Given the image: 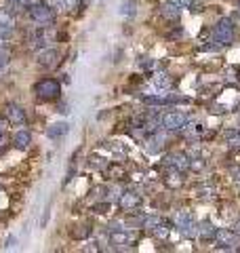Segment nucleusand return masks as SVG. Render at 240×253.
<instances>
[{"mask_svg": "<svg viewBox=\"0 0 240 253\" xmlns=\"http://www.w3.org/2000/svg\"><path fill=\"white\" fill-rule=\"evenodd\" d=\"M28 15H30V19L34 23H38L40 28L42 26H53L55 23V9H51L46 2L30 4L28 6Z\"/></svg>", "mask_w": 240, "mask_h": 253, "instance_id": "obj_1", "label": "nucleus"}, {"mask_svg": "<svg viewBox=\"0 0 240 253\" xmlns=\"http://www.w3.org/2000/svg\"><path fill=\"white\" fill-rule=\"evenodd\" d=\"M213 41L219 42L221 46H228V44L234 42V21H232L230 17H223V19H219L217 23H215Z\"/></svg>", "mask_w": 240, "mask_h": 253, "instance_id": "obj_2", "label": "nucleus"}, {"mask_svg": "<svg viewBox=\"0 0 240 253\" xmlns=\"http://www.w3.org/2000/svg\"><path fill=\"white\" fill-rule=\"evenodd\" d=\"M34 91H36V97L38 99L53 101V99H57L59 95H61V84L57 81H53V78H42V81H40L34 86Z\"/></svg>", "mask_w": 240, "mask_h": 253, "instance_id": "obj_3", "label": "nucleus"}, {"mask_svg": "<svg viewBox=\"0 0 240 253\" xmlns=\"http://www.w3.org/2000/svg\"><path fill=\"white\" fill-rule=\"evenodd\" d=\"M160 125H162L164 131H181L183 126L188 125V114L181 112V110H171V112H164L160 116Z\"/></svg>", "mask_w": 240, "mask_h": 253, "instance_id": "obj_4", "label": "nucleus"}, {"mask_svg": "<svg viewBox=\"0 0 240 253\" xmlns=\"http://www.w3.org/2000/svg\"><path fill=\"white\" fill-rule=\"evenodd\" d=\"M238 239L236 230H230V228H217L215 232V243H217L219 249H230V251H238Z\"/></svg>", "mask_w": 240, "mask_h": 253, "instance_id": "obj_5", "label": "nucleus"}, {"mask_svg": "<svg viewBox=\"0 0 240 253\" xmlns=\"http://www.w3.org/2000/svg\"><path fill=\"white\" fill-rule=\"evenodd\" d=\"M162 165L164 167H169V169H173V171L186 173L190 169V156L186 152H169L162 158Z\"/></svg>", "mask_w": 240, "mask_h": 253, "instance_id": "obj_6", "label": "nucleus"}, {"mask_svg": "<svg viewBox=\"0 0 240 253\" xmlns=\"http://www.w3.org/2000/svg\"><path fill=\"white\" fill-rule=\"evenodd\" d=\"M118 205H120V209L122 211H137L141 205H143V196L139 192H135V190H124L122 194H120V199H118Z\"/></svg>", "mask_w": 240, "mask_h": 253, "instance_id": "obj_7", "label": "nucleus"}, {"mask_svg": "<svg viewBox=\"0 0 240 253\" xmlns=\"http://www.w3.org/2000/svg\"><path fill=\"white\" fill-rule=\"evenodd\" d=\"M57 61H59V53L55 49H40L38 55H36V63L40 68H44V70L55 68L57 66Z\"/></svg>", "mask_w": 240, "mask_h": 253, "instance_id": "obj_8", "label": "nucleus"}, {"mask_svg": "<svg viewBox=\"0 0 240 253\" xmlns=\"http://www.w3.org/2000/svg\"><path fill=\"white\" fill-rule=\"evenodd\" d=\"M143 150H146L148 154H158L160 150H162V144H164V137L160 135V131L156 133H150V135L143 137Z\"/></svg>", "mask_w": 240, "mask_h": 253, "instance_id": "obj_9", "label": "nucleus"}, {"mask_svg": "<svg viewBox=\"0 0 240 253\" xmlns=\"http://www.w3.org/2000/svg\"><path fill=\"white\" fill-rule=\"evenodd\" d=\"M4 114H6V121L11 125H26V110L17 104H6Z\"/></svg>", "mask_w": 240, "mask_h": 253, "instance_id": "obj_10", "label": "nucleus"}, {"mask_svg": "<svg viewBox=\"0 0 240 253\" xmlns=\"http://www.w3.org/2000/svg\"><path fill=\"white\" fill-rule=\"evenodd\" d=\"M215 232H217V228L213 226L211 219H202L198 224V239L200 241H215Z\"/></svg>", "mask_w": 240, "mask_h": 253, "instance_id": "obj_11", "label": "nucleus"}, {"mask_svg": "<svg viewBox=\"0 0 240 253\" xmlns=\"http://www.w3.org/2000/svg\"><path fill=\"white\" fill-rule=\"evenodd\" d=\"M194 194L198 199H215L217 196V186L213 181H202V184H198L194 188Z\"/></svg>", "mask_w": 240, "mask_h": 253, "instance_id": "obj_12", "label": "nucleus"}, {"mask_svg": "<svg viewBox=\"0 0 240 253\" xmlns=\"http://www.w3.org/2000/svg\"><path fill=\"white\" fill-rule=\"evenodd\" d=\"M152 84H154V89L160 91V93H166L173 86V81H171V76L166 74V72H158L152 76Z\"/></svg>", "mask_w": 240, "mask_h": 253, "instance_id": "obj_13", "label": "nucleus"}, {"mask_svg": "<svg viewBox=\"0 0 240 253\" xmlns=\"http://www.w3.org/2000/svg\"><path fill=\"white\" fill-rule=\"evenodd\" d=\"M160 15H162L164 19H169V21H177L179 15H181V9L173 2V0H169V2H164L162 6H160Z\"/></svg>", "mask_w": 240, "mask_h": 253, "instance_id": "obj_14", "label": "nucleus"}, {"mask_svg": "<svg viewBox=\"0 0 240 253\" xmlns=\"http://www.w3.org/2000/svg\"><path fill=\"white\" fill-rule=\"evenodd\" d=\"M68 131H70L68 123H53L49 129H46V135H49L51 139H61V137L68 135Z\"/></svg>", "mask_w": 240, "mask_h": 253, "instance_id": "obj_15", "label": "nucleus"}, {"mask_svg": "<svg viewBox=\"0 0 240 253\" xmlns=\"http://www.w3.org/2000/svg\"><path fill=\"white\" fill-rule=\"evenodd\" d=\"M192 221H194V217H192V213H190L188 209H181V211H177V213L173 215V226L177 228V230H181V228L190 226Z\"/></svg>", "mask_w": 240, "mask_h": 253, "instance_id": "obj_16", "label": "nucleus"}, {"mask_svg": "<svg viewBox=\"0 0 240 253\" xmlns=\"http://www.w3.org/2000/svg\"><path fill=\"white\" fill-rule=\"evenodd\" d=\"M32 144V135H30V131H17L13 135V146L17 148V150H28Z\"/></svg>", "mask_w": 240, "mask_h": 253, "instance_id": "obj_17", "label": "nucleus"}, {"mask_svg": "<svg viewBox=\"0 0 240 253\" xmlns=\"http://www.w3.org/2000/svg\"><path fill=\"white\" fill-rule=\"evenodd\" d=\"M164 184L169 186L171 190L181 188V186H183V173H181V171H173V169H171V173L164 177Z\"/></svg>", "mask_w": 240, "mask_h": 253, "instance_id": "obj_18", "label": "nucleus"}, {"mask_svg": "<svg viewBox=\"0 0 240 253\" xmlns=\"http://www.w3.org/2000/svg\"><path fill=\"white\" fill-rule=\"evenodd\" d=\"M152 234H154L158 241H166V239H169V234H171V224H169L166 219H162V221H160V224L154 228V230H152Z\"/></svg>", "mask_w": 240, "mask_h": 253, "instance_id": "obj_19", "label": "nucleus"}, {"mask_svg": "<svg viewBox=\"0 0 240 253\" xmlns=\"http://www.w3.org/2000/svg\"><path fill=\"white\" fill-rule=\"evenodd\" d=\"M160 221H162V217H158V215H141L139 217V224H141V228L143 230H154V228L160 224Z\"/></svg>", "mask_w": 240, "mask_h": 253, "instance_id": "obj_20", "label": "nucleus"}, {"mask_svg": "<svg viewBox=\"0 0 240 253\" xmlns=\"http://www.w3.org/2000/svg\"><path fill=\"white\" fill-rule=\"evenodd\" d=\"M17 23V17L11 9H0V26H6V28H15Z\"/></svg>", "mask_w": 240, "mask_h": 253, "instance_id": "obj_21", "label": "nucleus"}, {"mask_svg": "<svg viewBox=\"0 0 240 253\" xmlns=\"http://www.w3.org/2000/svg\"><path fill=\"white\" fill-rule=\"evenodd\" d=\"M179 133L183 137H188V139H196V137H200V133H202V126L200 125H186Z\"/></svg>", "mask_w": 240, "mask_h": 253, "instance_id": "obj_22", "label": "nucleus"}, {"mask_svg": "<svg viewBox=\"0 0 240 253\" xmlns=\"http://www.w3.org/2000/svg\"><path fill=\"white\" fill-rule=\"evenodd\" d=\"M106 173H108L110 177H114V179H122V177L126 175V171H124L122 165H116V163L108 165V167H106Z\"/></svg>", "mask_w": 240, "mask_h": 253, "instance_id": "obj_23", "label": "nucleus"}, {"mask_svg": "<svg viewBox=\"0 0 240 253\" xmlns=\"http://www.w3.org/2000/svg\"><path fill=\"white\" fill-rule=\"evenodd\" d=\"M226 141H228V146H230V148L240 150V129L226 131Z\"/></svg>", "mask_w": 240, "mask_h": 253, "instance_id": "obj_24", "label": "nucleus"}, {"mask_svg": "<svg viewBox=\"0 0 240 253\" xmlns=\"http://www.w3.org/2000/svg\"><path fill=\"white\" fill-rule=\"evenodd\" d=\"M101 148H106V150H110V152H114V154H124L126 152V148L120 144V141H101Z\"/></svg>", "mask_w": 240, "mask_h": 253, "instance_id": "obj_25", "label": "nucleus"}, {"mask_svg": "<svg viewBox=\"0 0 240 253\" xmlns=\"http://www.w3.org/2000/svg\"><path fill=\"white\" fill-rule=\"evenodd\" d=\"M135 6H137L135 4V0H122V2H120V15H124V17L129 15V17H133Z\"/></svg>", "mask_w": 240, "mask_h": 253, "instance_id": "obj_26", "label": "nucleus"}, {"mask_svg": "<svg viewBox=\"0 0 240 253\" xmlns=\"http://www.w3.org/2000/svg\"><path fill=\"white\" fill-rule=\"evenodd\" d=\"M86 2H89V0H66V11L76 13L78 9H82Z\"/></svg>", "mask_w": 240, "mask_h": 253, "instance_id": "obj_27", "label": "nucleus"}, {"mask_svg": "<svg viewBox=\"0 0 240 253\" xmlns=\"http://www.w3.org/2000/svg\"><path fill=\"white\" fill-rule=\"evenodd\" d=\"M89 165H91V169H106L108 167V163L103 161L101 156H91L89 158Z\"/></svg>", "mask_w": 240, "mask_h": 253, "instance_id": "obj_28", "label": "nucleus"}, {"mask_svg": "<svg viewBox=\"0 0 240 253\" xmlns=\"http://www.w3.org/2000/svg\"><path fill=\"white\" fill-rule=\"evenodd\" d=\"M11 36H13V28L0 26V44H4L6 41H11Z\"/></svg>", "mask_w": 240, "mask_h": 253, "instance_id": "obj_29", "label": "nucleus"}, {"mask_svg": "<svg viewBox=\"0 0 240 253\" xmlns=\"http://www.w3.org/2000/svg\"><path fill=\"white\" fill-rule=\"evenodd\" d=\"M9 57H11V55H9V49H4V46L0 44V68H4L6 63H9Z\"/></svg>", "mask_w": 240, "mask_h": 253, "instance_id": "obj_30", "label": "nucleus"}, {"mask_svg": "<svg viewBox=\"0 0 240 253\" xmlns=\"http://www.w3.org/2000/svg\"><path fill=\"white\" fill-rule=\"evenodd\" d=\"M51 9H66V0H44Z\"/></svg>", "mask_w": 240, "mask_h": 253, "instance_id": "obj_31", "label": "nucleus"}, {"mask_svg": "<svg viewBox=\"0 0 240 253\" xmlns=\"http://www.w3.org/2000/svg\"><path fill=\"white\" fill-rule=\"evenodd\" d=\"M175 4L179 6V9H192V6H194V2L196 0H173Z\"/></svg>", "mask_w": 240, "mask_h": 253, "instance_id": "obj_32", "label": "nucleus"}, {"mask_svg": "<svg viewBox=\"0 0 240 253\" xmlns=\"http://www.w3.org/2000/svg\"><path fill=\"white\" fill-rule=\"evenodd\" d=\"M28 2H30V0H9V4L13 6L15 11H19V9H23V6H28Z\"/></svg>", "mask_w": 240, "mask_h": 253, "instance_id": "obj_33", "label": "nucleus"}, {"mask_svg": "<svg viewBox=\"0 0 240 253\" xmlns=\"http://www.w3.org/2000/svg\"><path fill=\"white\" fill-rule=\"evenodd\" d=\"M99 249H101V247H99L97 239L91 241V243H86V247H82V251H99Z\"/></svg>", "mask_w": 240, "mask_h": 253, "instance_id": "obj_34", "label": "nucleus"}, {"mask_svg": "<svg viewBox=\"0 0 240 253\" xmlns=\"http://www.w3.org/2000/svg\"><path fill=\"white\" fill-rule=\"evenodd\" d=\"M108 207H110V201H106L103 205H93V213H106Z\"/></svg>", "mask_w": 240, "mask_h": 253, "instance_id": "obj_35", "label": "nucleus"}, {"mask_svg": "<svg viewBox=\"0 0 240 253\" xmlns=\"http://www.w3.org/2000/svg\"><path fill=\"white\" fill-rule=\"evenodd\" d=\"M230 175L234 177L236 181H240V167H232V169H230Z\"/></svg>", "mask_w": 240, "mask_h": 253, "instance_id": "obj_36", "label": "nucleus"}, {"mask_svg": "<svg viewBox=\"0 0 240 253\" xmlns=\"http://www.w3.org/2000/svg\"><path fill=\"white\" fill-rule=\"evenodd\" d=\"M4 148H6V137L2 135V133H0V152H2Z\"/></svg>", "mask_w": 240, "mask_h": 253, "instance_id": "obj_37", "label": "nucleus"}, {"mask_svg": "<svg viewBox=\"0 0 240 253\" xmlns=\"http://www.w3.org/2000/svg\"><path fill=\"white\" fill-rule=\"evenodd\" d=\"M15 247V239H13V236H11V239L9 241H6V249H13Z\"/></svg>", "mask_w": 240, "mask_h": 253, "instance_id": "obj_38", "label": "nucleus"}, {"mask_svg": "<svg viewBox=\"0 0 240 253\" xmlns=\"http://www.w3.org/2000/svg\"><path fill=\"white\" fill-rule=\"evenodd\" d=\"M234 230H236V234L240 236V219H238V221H236V224H234Z\"/></svg>", "mask_w": 240, "mask_h": 253, "instance_id": "obj_39", "label": "nucleus"}, {"mask_svg": "<svg viewBox=\"0 0 240 253\" xmlns=\"http://www.w3.org/2000/svg\"><path fill=\"white\" fill-rule=\"evenodd\" d=\"M4 126H6V123L2 121V118H0V133H4Z\"/></svg>", "mask_w": 240, "mask_h": 253, "instance_id": "obj_40", "label": "nucleus"}, {"mask_svg": "<svg viewBox=\"0 0 240 253\" xmlns=\"http://www.w3.org/2000/svg\"><path fill=\"white\" fill-rule=\"evenodd\" d=\"M238 72H240V68H238ZM238 81H240V76H238Z\"/></svg>", "mask_w": 240, "mask_h": 253, "instance_id": "obj_41", "label": "nucleus"}, {"mask_svg": "<svg viewBox=\"0 0 240 253\" xmlns=\"http://www.w3.org/2000/svg\"><path fill=\"white\" fill-rule=\"evenodd\" d=\"M238 9H240V2H238Z\"/></svg>", "mask_w": 240, "mask_h": 253, "instance_id": "obj_42", "label": "nucleus"}]
</instances>
